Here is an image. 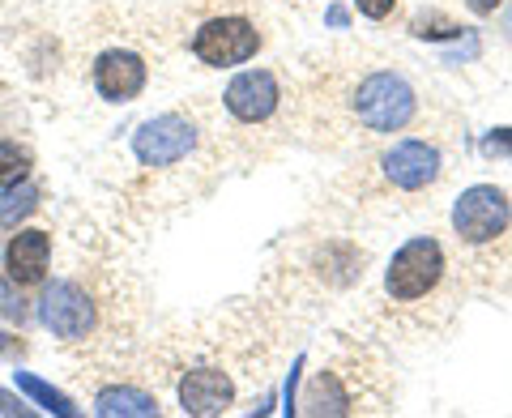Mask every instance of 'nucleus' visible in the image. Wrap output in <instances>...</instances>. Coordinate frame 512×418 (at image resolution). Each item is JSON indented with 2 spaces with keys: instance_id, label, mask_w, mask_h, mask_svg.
Wrapping results in <instances>:
<instances>
[{
  "instance_id": "f3484780",
  "label": "nucleus",
  "mask_w": 512,
  "mask_h": 418,
  "mask_svg": "<svg viewBox=\"0 0 512 418\" xmlns=\"http://www.w3.org/2000/svg\"><path fill=\"white\" fill-rule=\"evenodd\" d=\"M18 389H22V393H30V397H35L43 410H52V414H64V418L77 414V406H73L69 397H64L60 389H52V384H47V380L30 376V372H18Z\"/></svg>"
},
{
  "instance_id": "2eb2a0df",
  "label": "nucleus",
  "mask_w": 512,
  "mask_h": 418,
  "mask_svg": "<svg viewBox=\"0 0 512 418\" xmlns=\"http://www.w3.org/2000/svg\"><path fill=\"white\" fill-rule=\"evenodd\" d=\"M30 167H35L30 146H22V141H0V188L30 180Z\"/></svg>"
},
{
  "instance_id": "4468645a",
  "label": "nucleus",
  "mask_w": 512,
  "mask_h": 418,
  "mask_svg": "<svg viewBox=\"0 0 512 418\" xmlns=\"http://www.w3.org/2000/svg\"><path fill=\"white\" fill-rule=\"evenodd\" d=\"M94 414L103 418H150L158 414V397L137 389V384H111V389H99V397H94Z\"/></svg>"
},
{
  "instance_id": "412c9836",
  "label": "nucleus",
  "mask_w": 512,
  "mask_h": 418,
  "mask_svg": "<svg viewBox=\"0 0 512 418\" xmlns=\"http://www.w3.org/2000/svg\"><path fill=\"white\" fill-rule=\"evenodd\" d=\"M0 410H5V414H18V410H22V401H13L5 389H0Z\"/></svg>"
},
{
  "instance_id": "a211bd4d",
  "label": "nucleus",
  "mask_w": 512,
  "mask_h": 418,
  "mask_svg": "<svg viewBox=\"0 0 512 418\" xmlns=\"http://www.w3.org/2000/svg\"><path fill=\"white\" fill-rule=\"evenodd\" d=\"M483 154L487 158H512V128H491L483 137Z\"/></svg>"
},
{
  "instance_id": "0eeeda50",
  "label": "nucleus",
  "mask_w": 512,
  "mask_h": 418,
  "mask_svg": "<svg viewBox=\"0 0 512 418\" xmlns=\"http://www.w3.org/2000/svg\"><path fill=\"white\" fill-rule=\"evenodd\" d=\"M363 265H367V252L359 244H350V239H316L303 252V261L291 269V282L312 295H338L363 282Z\"/></svg>"
},
{
  "instance_id": "6ab92c4d",
  "label": "nucleus",
  "mask_w": 512,
  "mask_h": 418,
  "mask_svg": "<svg viewBox=\"0 0 512 418\" xmlns=\"http://www.w3.org/2000/svg\"><path fill=\"white\" fill-rule=\"evenodd\" d=\"M397 0H355V9L363 13V18H372V22H384L393 13Z\"/></svg>"
},
{
  "instance_id": "dca6fc26",
  "label": "nucleus",
  "mask_w": 512,
  "mask_h": 418,
  "mask_svg": "<svg viewBox=\"0 0 512 418\" xmlns=\"http://www.w3.org/2000/svg\"><path fill=\"white\" fill-rule=\"evenodd\" d=\"M35 205H39V188L30 180L5 188V201H0V227H18L26 214H35Z\"/></svg>"
},
{
  "instance_id": "f8f14e48",
  "label": "nucleus",
  "mask_w": 512,
  "mask_h": 418,
  "mask_svg": "<svg viewBox=\"0 0 512 418\" xmlns=\"http://www.w3.org/2000/svg\"><path fill=\"white\" fill-rule=\"evenodd\" d=\"M47 265H52V235L39 227H26L18 235H9L5 244V278L18 291H35L47 282Z\"/></svg>"
},
{
  "instance_id": "7ed1b4c3",
  "label": "nucleus",
  "mask_w": 512,
  "mask_h": 418,
  "mask_svg": "<svg viewBox=\"0 0 512 418\" xmlns=\"http://www.w3.org/2000/svg\"><path fill=\"white\" fill-rule=\"evenodd\" d=\"M453 248L461 278L478 291L512 286V192L474 184L453 201Z\"/></svg>"
},
{
  "instance_id": "5701e85b",
  "label": "nucleus",
  "mask_w": 512,
  "mask_h": 418,
  "mask_svg": "<svg viewBox=\"0 0 512 418\" xmlns=\"http://www.w3.org/2000/svg\"><path fill=\"white\" fill-rule=\"evenodd\" d=\"M0 350H5V333H0Z\"/></svg>"
},
{
  "instance_id": "6e6552de",
  "label": "nucleus",
  "mask_w": 512,
  "mask_h": 418,
  "mask_svg": "<svg viewBox=\"0 0 512 418\" xmlns=\"http://www.w3.org/2000/svg\"><path fill=\"white\" fill-rule=\"evenodd\" d=\"M261 26H256L248 13H210L197 30H192V56L210 69H235V64L252 60L261 52Z\"/></svg>"
},
{
  "instance_id": "aec40b11",
  "label": "nucleus",
  "mask_w": 512,
  "mask_h": 418,
  "mask_svg": "<svg viewBox=\"0 0 512 418\" xmlns=\"http://www.w3.org/2000/svg\"><path fill=\"white\" fill-rule=\"evenodd\" d=\"M470 13H478V18H491L495 9H500V0H466Z\"/></svg>"
},
{
  "instance_id": "9b49d317",
  "label": "nucleus",
  "mask_w": 512,
  "mask_h": 418,
  "mask_svg": "<svg viewBox=\"0 0 512 418\" xmlns=\"http://www.w3.org/2000/svg\"><path fill=\"white\" fill-rule=\"evenodd\" d=\"M282 82L278 73L269 69H244L231 77V86L222 90V107H227V116L244 128H256V124H269L282 111Z\"/></svg>"
},
{
  "instance_id": "ddd939ff",
  "label": "nucleus",
  "mask_w": 512,
  "mask_h": 418,
  "mask_svg": "<svg viewBox=\"0 0 512 418\" xmlns=\"http://www.w3.org/2000/svg\"><path fill=\"white\" fill-rule=\"evenodd\" d=\"M146 82H150L146 60L137 52H128V47H111V52H103L94 60V90H99L107 103L137 99V94L146 90Z\"/></svg>"
},
{
  "instance_id": "4be33fe9",
  "label": "nucleus",
  "mask_w": 512,
  "mask_h": 418,
  "mask_svg": "<svg viewBox=\"0 0 512 418\" xmlns=\"http://www.w3.org/2000/svg\"><path fill=\"white\" fill-rule=\"evenodd\" d=\"M504 35H508V43H512V9L504 13Z\"/></svg>"
},
{
  "instance_id": "9d476101",
  "label": "nucleus",
  "mask_w": 512,
  "mask_h": 418,
  "mask_svg": "<svg viewBox=\"0 0 512 418\" xmlns=\"http://www.w3.org/2000/svg\"><path fill=\"white\" fill-rule=\"evenodd\" d=\"M197 150V124L184 111H163L133 133V154L141 167H175Z\"/></svg>"
},
{
  "instance_id": "f257e3e1",
  "label": "nucleus",
  "mask_w": 512,
  "mask_h": 418,
  "mask_svg": "<svg viewBox=\"0 0 512 418\" xmlns=\"http://www.w3.org/2000/svg\"><path fill=\"white\" fill-rule=\"evenodd\" d=\"M461 269L448 256V248L436 235H414L393 252L384 265V286H380V325L423 342V337H440L453 316L461 312Z\"/></svg>"
},
{
  "instance_id": "39448f33",
  "label": "nucleus",
  "mask_w": 512,
  "mask_h": 418,
  "mask_svg": "<svg viewBox=\"0 0 512 418\" xmlns=\"http://www.w3.org/2000/svg\"><path fill=\"white\" fill-rule=\"evenodd\" d=\"M333 107H342V120L350 128H359L367 137L384 133H406L423 116V94L414 90V82L397 69H363L350 73L338 99H325Z\"/></svg>"
},
{
  "instance_id": "f03ea898",
  "label": "nucleus",
  "mask_w": 512,
  "mask_h": 418,
  "mask_svg": "<svg viewBox=\"0 0 512 418\" xmlns=\"http://www.w3.org/2000/svg\"><path fill=\"white\" fill-rule=\"evenodd\" d=\"M39 320L64 346H103L133 325V299L120 269L82 265L69 278H56L39 299Z\"/></svg>"
},
{
  "instance_id": "423d86ee",
  "label": "nucleus",
  "mask_w": 512,
  "mask_h": 418,
  "mask_svg": "<svg viewBox=\"0 0 512 418\" xmlns=\"http://www.w3.org/2000/svg\"><path fill=\"white\" fill-rule=\"evenodd\" d=\"M359 180H372L376 197H419V192L436 188L444 180V154L436 141L406 137V141H393L372 167H363Z\"/></svg>"
},
{
  "instance_id": "20e7f679",
  "label": "nucleus",
  "mask_w": 512,
  "mask_h": 418,
  "mask_svg": "<svg viewBox=\"0 0 512 418\" xmlns=\"http://www.w3.org/2000/svg\"><path fill=\"white\" fill-rule=\"evenodd\" d=\"M393 384L367 346H338L333 359L303 384L299 414H384Z\"/></svg>"
},
{
  "instance_id": "1a4fd4ad",
  "label": "nucleus",
  "mask_w": 512,
  "mask_h": 418,
  "mask_svg": "<svg viewBox=\"0 0 512 418\" xmlns=\"http://www.w3.org/2000/svg\"><path fill=\"white\" fill-rule=\"evenodd\" d=\"M180 397V410L192 418H218L239 406V372L222 363H188L167 376Z\"/></svg>"
}]
</instances>
